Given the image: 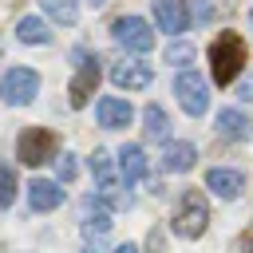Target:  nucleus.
I'll return each instance as SVG.
<instances>
[{
    "label": "nucleus",
    "instance_id": "f257e3e1",
    "mask_svg": "<svg viewBox=\"0 0 253 253\" xmlns=\"http://www.w3.org/2000/svg\"><path fill=\"white\" fill-rule=\"evenodd\" d=\"M241 67H245V40L237 32H221L210 43V75H213V83L217 87L233 83L241 75Z\"/></svg>",
    "mask_w": 253,
    "mask_h": 253
},
{
    "label": "nucleus",
    "instance_id": "f03ea898",
    "mask_svg": "<svg viewBox=\"0 0 253 253\" xmlns=\"http://www.w3.org/2000/svg\"><path fill=\"white\" fill-rule=\"evenodd\" d=\"M210 225V206H206V194L202 190H182L178 206H174V217H170V229L178 237H202Z\"/></svg>",
    "mask_w": 253,
    "mask_h": 253
},
{
    "label": "nucleus",
    "instance_id": "7ed1b4c3",
    "mask_svg": "<svg viewBox=\"0 0 253 253\" xmlns=\"http://www.w3.org/2000/svg\"><path fill=\"white\" fill-rule=\"evenodd\" d=\"M16 154H20L24 166H43V162H51L59 154V138L51 130H43V126H28L16 138Z\"/></svg>",
    "mask_w": 253,
    "mask_h": 253
},
{
    "label": "nucleus",
    "instance_id": "20e7f679",
    "mask_svg": "<svg viewBox=\"0 0 253 253\" xmlns=\"http://www.w3.org/2000/svg\"><path fill=\"white\" fill-rule=\"evenodd\" d=\"M111 36H115L119 47L138 51V55H146V51L154 47V32H150V24H146L142 16H119V20L111 24Z\"/></svg>",
    "mask_w": 253,
    "mask_h": 253
},
{
    "label": "nucleus",
    "instance_id": "39448f33",
    "mask_svg": "<svg viewBox=\"0 0 253 253\" xmlns=\"http://www.w3.org/2000/svg\"><path fill=\"white\" fill-rule=\"evenodd\" d=\"M36 91H40V75H36L32 67H8V71L0 75V95H4V103H12V107H28V103L36 99Z\"/></svg>",
    "mask_w": 253,
    "mask_h": 253
},
{
    "label": "nucleus",
    "instance_id": "423d86ee",
    "mask_svg": "<svg viewBox=\"0 0 253 253\" xmlns=\"http://www.w3.org/2000/svg\"><path fill=\"white\" fill-rule=\"evenodd\" d=\"M95 83H99V55L75 47V79H71V87H67L71 107H83V103L95 95Z\"/></svg>",
    "mask_w": 253,
    "mask_h": 253
},
{
    "label": "nucleus",
    "instance_id": "0eeeda50",
    "mask_svg": "<svg viewBox=\"0 0 253 253\" xmlns=\"http://www.w3.org/2000/svg\"><path fill=\"white\" fill-rule=\"evenodd\" d=\"M174 95H178V103H182V111L186 115H206V107H210V87H206V79L190 67V71H178V79H174Z\"/></svg>",
    "mask_w": 253,
    "mask_h": 253
},
{
    "label": "nucleus",
    "instance_id": "6e6552de",
    "mask_svg": "<svg viewBox=\"0 0 253 253\" xmlns=\"http://www.w3.org/2000/svg\"><path fill=\"white\" fill-rule=\"evenodd\" d=\"M150 79H154V67L142 63V59H119V63H111V83L115 87L142 91V87H150Z\"/></svg>",
    "mask_w": 253,
    "mask_h": 253
},
{
    "label": "nucleus",
    "instance_id": "1a4fd4ad",
    "mask_svg": "<svg viewBox=\"0 0 253 253\" xmlns=\"http://www.w3.org/2000/svg\"><path fill=\"white\" fill-rule=\"evenodd\" d=\"M91 174H95V182H99V198L111 202V206H123V194H119L123 178H115L111 154H107V150H95V154H91Z\"/></svg>",
    "mask_w": 253,
    "mask_h": 253
},
{
    "label": "nucleus",
    "instance_id": "9d476101",
    "mask_svg": "<svg viewBox=\"0 0 253 253\" xmlns=\"http://www.w3.org/2000/svg\"><path fill=\"white\" fill-rule=\"evenodd\" d=\"M154 20L166 36H182L190 28V8L182 0H154Z\"/></svg>",
    "mask_w": 253,
    "mask_h": 253
},
{
    "label": "nucleus",
    "instance_id": "9b49d317",
    "mask_svg": "<svg viewBox=\"0 0 253 253\" xmlns=\"http://www.w3.org/2000/svg\"><path fill=\"white\" fill-rule=\"evenodd\" d=\"M95 115H99V126L119 130V126H126V123L134 119V107H130L126 99H119V95H107V99L95 103Z\"/></svg>",
    "mask_w": 253,
    "mask_h": 253
},
{
    "label": "nucleus",
    "instance_id": "f8f14e48",
    "mask_svg": "<svg viewBox=\"0 0 253 253\" xmlns=\"http://www.w3.org/2000/svg\"><path fill=\"white\" fill-rule=\"evenodd\" d=\"M206 190H213L217 198H225V202H233L241 190H245V178L237 174V170H229V166H213L210 174H206Z\"/></svg>",
    "mask_w": 253,
    "mask_h": 253
},
{
    "label": "nucleus",
    "instance_id": "ddd939ff",
    "mask_svg": "<svg viewBox=\"0 0 253 253\" xmlns=\"http://www.w3.org/2000/svg\"><path fill=\"white\" fill-rule=\"evenodd\" d=\"M119 178H123V186H134V182H142L146 178V150L142 146H123L119 150Z\"/></svg>",
    "mask_w": 253,
    "mask_h": 253
},
{
    "label": "nucleus",
    "instance_id": "4468645a",
    "mask_svg": "<svg viewBox=\"0 0 253 253\" xmlns=\"http://www.w3.org/2000/svg\"><path fill=\"white\" fill-rule=\"evenodd\" d=\"M63 202V190H59V182H51V178H36L32 186H28V206L36 210V213H47V210H55Z\"/></svg>",
    "mask_w": 253,
    "mask_h": 253
},
{
    "label": "nucleus",
    "instance_id": "2eb2a0df",
    "mask_svg": "<svg viewBox=\"0 0 253 253\" xmlns=\"http://www.w3.org/2000/svg\"><path fill=\"white\" fill-rule=\"evenodd\" d=\"M198 162V150H194V142H170L166 138V150H162V170H170V174H182V170H190Z\"/></svg>",
    "mask_w": 253,
    "mask_h": 253
},
{
    "label": "nucleus",
    "instance_id": "dca6fc26",
    "mask_svg": "<svg viewBox=\"0 0 253 253\" xmlns=\"http://www.w3.org/2000/svg\"><path fill=\"white\" fill-rule=\"evenodd\" d=\"M253 123L241 115V111H233V107H225L221 115H217V134L221 138H233V142H241V138H249L253 130H249Z\"/></svg>",
    "mask_w": 253,
    "mask_h": 253
},
{
    "label": "nucleus",
    "instance_id": "f3484780",
    "mask_svg": "<svg viewBox=\"0 0 253 253\" xmlns=\"http://www.w3.org/2000/svg\"><path fill=\"white\" fill-rule=\"evenodd\" d=\"M16 36H20L24 43H51V28H47L43 16H24V20L16 24Z\"/></svg>",
    "mask_w": 253,
    "mask_h": 253
},
{
    "label": "nucleus",
    "instance_id": "a211bd4d",
    "mask_svg": "<svg viewBox=\"0 0 253 253\" xmlns=\"http://www.w3.org/2000/svg\"><path fill=\"white\" fill-rule=\"evenodd\" d=\"M142 130H146V138H162V142H166V138H170V119H166V111L150 103V107L142 111Z\"/></svg>",
    "mask_w": 253,
    "mask_h": 253
},
{
    "label": "nucleus",
    "instance_id": "6ab92c4d",
    "mask_svg": "<svg viewBox=\"0 0 253 253\" xmlns=\"http://www.w3.org/2000/svg\"><path fill=\"white\" fill-rule=\"evenodd\" d=\"M12 202H16V174H12V166L0 162V210H8Z\"/></svg>",
    "mask_w": 253,
    "mask_h": 253
},
{
    "label": "nucleus",
    "instance_id": "aec40b11",
    "mask_svg": "<svg viewBox=\"0 0 253 253\" xmlns=\"http://www.w3.org/2000/svg\"><path fill=\"white\" fill-rule=\"evenodd\" d=\"M43 8H47L59 24H75V16H79V12H75V4H67V0H43Z\"/></svg>",
    "mask_w": 253,
    "mask_h": 253
},
{
    "label": "nucleus",
    "instance_id": "412c9836",
    "mask_svg": "<svg viewBox=\"0 0 253 253\" xmlns=\"http://www.w3.org/2000/svg\"><path fill=\"white\" fill-rule=\"evenodd\" d=\"M190 59H194V47H190V43H174V47H166V63H178V67H182V63H190Z\"/></svg>",
    "mask_w": 253,
    "mask_h": 253
},
{
    "label": "nucleus",
    "instance_id": "4be33fe9",
    "mask_svg": "<svg viewBox=\"0 0 253 253\" xmlns=\"http://www.w3.org/2000/svg\"><path fill=\"white\" fill-rule=\"evenodd\" d=\"M55 170H59V182H71L75 178V158L71 154H63V158L55 154Z\"/></svg>",
    "mask_w": 253,
    "mask_h": 253
},
{
    "label": "nucleus",
    "instance_id": "5701e85b",
    "mask_svg": "<svg viewBox=\"0 0 253 253\" xmlns=\"http://www.w3.org/2000/svg\"><path fill=\"white\" fill-rule=\"evenodd\" d=\"M146 249H150V253H166V233H162L158 225L150 229V237H146Z\"/></svg>",
    "mask_w": 253,
    "mask_h": 253
},
{
    "label": "nucleus",
    "instance_id": "b1692460",
    "mask_svg": "<svg viewBox=\"0 0 253 253\" xmlns=\"http://www.w3.org/2000/svg\"><path fill=\"white\" fill-rule=\"evenodd\" d=\"M237 95H241L245 103H253V75H249V79H241V91H237Z\"/></svg>",
    "mask_w": 253,
    "mask_h": 253
},
{
    "label": "nucleus",
    "instance_id": "393cba45",
    "mask_svg": "<svg viewBox=\"0 0 253 253\" xmlns=\"http://www.w3.org/2000/svg\"><path fill=\"white\" fill-rule=\"evenodd\" d=\"M111 253H138L134 245H119V249H111Z\"/></svg>",
    "mask_w": 253,
    "mask_h": 253
},
{
    "label": "nucleus",
    "instance_id": "a878e982",
    "mask_svg": "<svg viewBox=\"0 0 253 253\" xmlns=\"http://www.w3.org/2000/svg\"><path fill=\"white\" fill-rule=\"evenodd\" d=\"M91 4H95V8H99V4H107V0H91Z\"/></svg>",
    "mask_w": 253,
    "mask_h": 253
},
{
    "label": "nucleus",
    "instance_id": "bb28decb",
    "mask_svg": "<svg viewBox=\"0 0 253 253\" xmlns=\"http://www.w3.org/2000/svg\"><path fill=\"white\" fill-rule=\"evenodd\" d=\"M249 24H253V8H249Z\"/></svg>",
    "mask_w": 253,
    "mask_h": 253
}]
</instances>
